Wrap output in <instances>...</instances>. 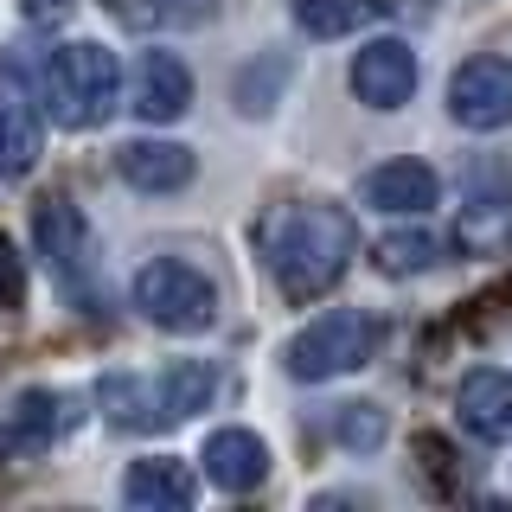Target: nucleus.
I'll use <instances>...</instances> for the list:
<instances>
[{
	"label": "nucleus",
	"mask_w": 512,
	"mask_h": 512,
	"mask_svg": "<svg viewBox=\"0 0 512 512\" xmlns=\"http://www.w3.org/2000/svg\"><path fill=\"white\" fill-rule=\"evenodd\" d=\"M96 410H103L109 429H128V436L167 429V416H160V397H154V378H135V372H109L103 384H96Z\"/></svg>",
	"instance_id": "dca6fc26"
},
{
	"label": "nucleus",
	"mask_w": 512,
	"mask_h": 512,
	"mask_svg": "<svg viewBox=\"0 0 512 512\" xmlns=\"http://www.w3.org/2000/svg\"><path fill=\"white\" fill-rule=\"evenodd\" d=\"M128 109L141 122H180L192 109V71L173 52H141L135 77H128Z\"/></svg>",
	"instance_id": "9d476101"
},
{
	"label": "nucleus",
	"mask_w": 512,
	"mask_h": 512,
	"mask_svg": "<svg viewBox=\"0 0 512 512\" xmlns=\"http://www.w3.org/2000/svg\"><path fill=\"white\" fill-rule=\"evenodd\" d=\"M122 13V26H141V32H180V26H205L218 13V0H109Z\"/></svg>",
	"instance_id": "aec40b11"
},
{
	"label": "nucleus",
	"mask_w": 512,
	"mask_h": 512,
	"mask_svg": "<svg viewBox=\"0 0 512 512\" xmlns=\"http://www.w3.org/2000/svg\"><path fill=\"white\" fill-rule=\"evenodd\" d=\"M116 173H122V186H135V192H180V186H192L199 160H192V148H180V141H122Z\"/></svg>",
	"instance_id": "2eb2a0df"
},
{
	"label": "nucleus",
	"mask_w": 512,
	"mask_h": 512,
	"mask_svg": "<svg viewBox=\"0 0 512 512\" xmlns=\"http://www.w3.org/2000/svg\"><path fill=\"white\" fill-rule=\"evenodd\" d=\"M269 263V282L282 288L288 301H320L327 288H340V276L352 269V250H359V224L352 212L327 199H295L276 205L256 231Z\"/></svg>",
	"instance_id": "f257e3e1"
},
{
	"label": "nucleus",
	"mask_w": 512,
	"mask_h": 512,
	"mask_svg": "<svg viewBox=\"0 0 512 512\" xmlns=\"http://www.w3.org/2000/svg\"><path fill=\"white\" fill-rule=\"evenodd\" d=\"M199 461H205V480H212L218 493H256L269 480V442L256 436V429H244V423L212 429Z\"/></svg>",
	"instance_id": "9b49d317"
},
{
	"label": "nucleus",
	"mask_w": 512,
	"mask_h": 512,
	"mask_svg": "<svg viewBox=\"0 0 512 512\" xmlns=\"http://www.w3.org/2000/svg\"><path fill=\"white\" fill-rule=\"evenodd\" d=\"M333 436H340L346 448H378L384 442V410L378 404H340V416H333Z\"/></svg>",
	"instance_id": "4be33fe9"
},
{
	"label": "nucleus",
	"mask_w": 512,
	"mask_h": 512,
	"mask_svg": "<svg viewBox=\"0 0 512 512\" xmlns=\"http://www.w3.org/2000/svg\"><path fill=\"white\" fill-rule=\"evenodd\" d=\"M32 250H39L45 276L58 282V295L71 301L77 314H96L103 308V263H96V231L90 218L77 212L64 192L32 205Z\"/></svg>",
	"instance_id": "7ed1b4c3"
},
{
	"label": "nucleus",
	"mask_w": 512,
	"mask_h": 512,
	"mask_svg": "<svg viewBox=\"0 0 512 512\" xmlns=\"http://www.w3.org/2000/svg\"><path fill=\"white\" fill-rule=\"evenodd\" d=\"M372 256H378V276L404 282V276H429L442 263V244L429 231H391V237H378Z\"/></svg>",
	"instance_id": "412c9836"
},
{
	"label": "nucleus",
	"mask_w": 512,
	"mask_h": 512,
	"mask_svg": "<svg viewBox=\"0 0 512 512\" xmlns=\"http://www.w3.org/2000/svg\"><path fill=\"white\" fill-rule=\"evenodd\" d=\"M135 314L160 333H205L218 320V288L186 256H154L135 269Z\"/></svg>",
	"instance_id": "39448f33"
},
{
	"label": "nucleus",
	"mask_w": 512,
	"mask_h": 512,
	"mask_svg": "<svg viewBox=\"0 0 512 512\" xmlns=\"http://www.w3.org/2000/svg\"><path fill=\"white\" fill-rule=\"evenodd\" d=\"M352 96L365 109H404L416 96V52L410 39H365L352 52Z\"/></svg>",
	"instance_id": "1a4fd4ad"
},
{
	"label": "nucleus",
	"mask_w": 512,
	"mask_h": 512,
	"mask_svg": "<svg viewBox=\"0 0 512 512\" xmlns=\"http://www.w3.org/2000/svg\"><path fill=\"white\" fill-rule=\"evenodd\" d=\"M26 301V263H20V250H13V237L0 231V314H13Z\"/></svg>",
	"instance_id": "b1692460"
},
{
	"label": "nucleus",
	"mask_w": 512,
	"mask_h": 512,
	"mask_svg": "<svg viewBox=\"0 0 512 512\" xmlns=\"http://www.w3.org/2000/svg\"><path fill=\"white\" fill-rule=\"evenodd\" d=\"M378 320L365 314V308H327V314H314L308 327L288 340L282 352V372L288 378H301V384H327V378H346V372H359L365 359L378 352Z\"/></svg>",
	"instance_id": "20e7f679"
},
{
	"label": "nucleus",
	"mask_w": 512,
	"mask_h": 512,
	"mask_svg": "<svg viewBox=\"0 0 512 512\" xmlns=\"http://www.w3.org/2000/svg\"><path fill=\"white\" fill-rule=\"evenodd\" d=\"M448 116H455L468 135H493V128L512 122V58L480 52L468 58L455 77H448Z\"/></svg>",
	"instance_id": "0eeeda50"
},
{
	"label": "nucleus",
	"mask_w": 512,
	"mask_h": 512,
	"mask_svg": "<svg viewBox=\"0 0 512 512\" xmlns=\"http://www.w3.org/2000/svg\"><path fill=\"white\" fill-rule=\"evenodd\" d=\"M436 192H442L436 167H423V160H384V167H372L359 180V205H372L384 218H416L436 205Z\"/></svg>",
	"instance_id": "ddd939ff"
},
{
	"label": "nucleus",
	"mask_w": 512,
	"mask_h": 512,
	"mask_svg": "<svg viewBox=\"0 0 512 512\" xmlns=\"http://www.w3.org/2000/svg\"><path fill=\"white\" fill-rule=\"evenodd\" d=\"M384 7H391V0H295V26L308 32V39H346V32H359L365 20H378Z\"/></svg>",
	"instance_id": "6ab92c4d"
},
{
	"label": "nucleus",
	"mask_w": 512,
	"mask_h": 512,
	"mask_svg": "<svg viewBox=\"0 0 512 512\" xmlns=\"http://www.w3.org/2000/svg\"><path fill=\"white\" fill-rule=\"evenodd\" d=\"M116 96H122V64L103 39H64L52 58H45V77H39V103L45 116L71 135L84 128H103L116 116Z\"/></svg>",
	"instance_id": "f03ea898"
},
{
	"label": "nucleus",
	"mask_w": 512,
	"mask_h": 512,
	"mask_svg": "<svg viewBox=\"0 0 512 512\" xmlns=\"http://www.w3.org/2000/svg\"><path fill=\"white\" fill-rule=\"evenodd\" d=\"M26 7V20H39V26H52V20H64V13L77 7V0H20Z\"/></svg>",
	"instance_id": "393cba45"
},
{
	"label": "nucleus",
	"mask_w": 512,
	"mask_h": 512,
	"mask_svg": "<svg viewBox=\"0 0 512 512\" xmlns=\"http://www.w3.org/2000/svg\"><path fill=\"white\" fill-rule=\"evenodd\" d=\"M276 71H295V64H288V58H263V64H250V71L237 77V103H244L250 116H269V109H276V84H269Z\"/></svg>",
	"instance_id": "5701e85b"
},
{
	"label": "nucleus",
	"mask_w": 512,
	"mask_h": 512,
	"mask_svg": "<svg viewBox=\"0 0 512 512\" xmlns=\"http://www.w3.org/2000/svg\"><path fill=\"white\" fill-rule=\"evenodd\" d=\"M212 391H218V372H212L205 359H173L167 372L154 378V397H160V416H167V429L186 423V416H199L205 404H212Z\"/></svg>",
	"instance_id": "a211bd4d"
},
{
	"label": "nucleus",
	"mask_w": 512,
	"mask_h": 512,
	"mask_svg": "<svg viewBox=\"0 0 512 512\" xmlns=\"http://www.w3.org/2000/svg\"><path fill=\"white\" fill-rule=\"evenodd\" d=\"M455 416L474 442H512V372L474 365V372L455 384Z\"/></svg>",
	"instance_id": "f8f14e48"
},
{
	"label": "nucleus",
	"mask_w": 512,
	"mask_h": 512,
	"mask_svg": "<svg viewBox=\"0 0 512 512\" xmlns=\"http://www.w3.org/2000/svg\"><path fill=\"white\" fill-rule=\"evenodd\" d=\"M45 154V103L20 52H0V180H26Z\"/></svg>",
	"instance_id": "423d86ee"
},
{
	"label": "nucleus",
	"mask_w": 512,
	"mask_h": 512,
	"mask_svg": "<svg viewBox=\"0 0 512 512\" xmlns=\"http://www.w3.org/2000/svg\"><path fill=\"white\" fill-rule=\"evenodd\" d=\"M122 500L135 506V512H186L192 500H199V474H192L180 455L128 461V474H122Z\"/></svg>",
	"instance_id": "4468645a"
},
{
	"label": "nucleus",
	"mask_w": 512,
	"mask_h": 512,
	"mask_svg": "<svg viewBox=\"0 0 512 512\" xmlns=\"http://www.w3.org/2000/svg\"><path fill=\"white\" fill-rule=\"evenodd\" d=\"M64 429H71V397L58 391H13L7 404H0V461H32L45 455Z\"/></svg>",
	"instance_id": "6e6552de"
},
{
	"label": "nucleus",
	"mask_w": 512,
	"mask_h": 512,
	"mask_svg": "<svg viewBox=\"0 0 512 512\" xmlns=\"http://www.w3.org/2000/svg\"><path fill=\"white\" fill-rule=\"evenodd\" d=\"M512 244V192H468L455 212V250L461 256H500Z\"/></svg>",
	"instance_id": "f3484780"
}]
</instances>
